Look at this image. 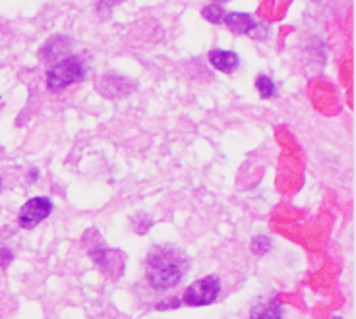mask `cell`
I'll return each instance as SVG.
<instances>
[{"label":"cell","mask_w":356,"mask_h":319,"mask_svg":"<svg viewBox=\"0 0 356 319\" xmlns=\"http://www.w3.org/2000/svg\"><path fill=\"white\" fill-rule=\"evenodd\" d=\"M190 269V259L177 246H153L145 259V281L157 293H167L180 284Z\"/></svg>","instance_id":"obj_1"},{"label":"cell","mask_w":356,"mask_h":319,"mask_svg":"<svg viewBox=\"0 0 356 319\" xmlns=\"http://www.w3.org/2000/svg\"><path fill=\"white\" fill-rule=\"evenodd\" d=\"M86 78V64L80 56H66L60 63L53 64L47 72V88L60 91L72 83H78Z\"/></svg>","instance_id":"obj_2"},{"label":"cell","mask_w":356,"mask_h":319,"mask_svg":"<svg viewBox=\"0 0 356 319\" xmlns=\"http://www.w3.org/2000/svg\"><path fill=\"white\" fill-rule=\"evenodd\" d=\"M219 294H221V279L217 275H207L188 286L182 302L192 308H200V306L213 304L219 298Z\"/></svg>","instance_id":"obj_3"},{"label":"cell","mask_w":356,"mask_h":319,"mask_svg":"<svg viewBox=\"0 0 356 319\" xmlns=\"http://www.w3.org/2000/svg\"><path fill=\"white\" fill-rule=\"evenodd\" d=\"M51 213H53V202L49 197L37 195V197L27 199L24 207L19 209L18 224L26 231H31V229L39 227L44 219H49Z\"/></svg>","instance_id":"obj_4"},{"label":"cell","mask_w":356,"mask_h":319,"mask_svg":"<svg viewBox=\"0 0 356 319\" xmlns=\"http://www.w3.org/2000/svg\"><path fill=\"white\" fill-rule=\"evenodd\" d=\"M209 63L215 70L222 72V74H234L241 66V56L232 51H222V49H213L209 53Z\"/></svg>","instance_id":"obj_5"},{"label":"cell","mask_w":356,"mask_h":319,"mask_svg":"<svg viewBox=\"0 0 356 319\" xmlns=\"http://www.w3.org/2000/svg\"><path fill=\"white\" fill-rule=\"evenodd\" d=\"M225 24L229 26L232 33L236 35H246V33H252L256 29V19L252 14H244V12H227L225 16Z\"/></svg>","instance_id":"obj_6"},{"label":"cell","mask_w":356,"mask_h":319,"mask_svg":"<svg viewBox=\"0 0 356 319\" xmlns=\"http://www.w3.org/2000/svg\"><path fill=\"white\" fill-rule=\"evenodd\" d=\"M66 41H68L66 37H54V39H51L49 43H44V47L41 49L39 56H41L43 60H47V63H51V64L60 63V60H64V58H66V54H68V51H70V47L60 49V44H64Z\"/></svg>","instance_id":"obj_7"},{"label":"cell","mask_w":356,"mask_h":319,"mask_svg":"<svg viewBox=\"0 0 356 319\" xmlns=\"http://www.w3.org/2000/svg\"><path fill=\"white\" fill-rule=\"evenodd\" d=\"M250 319H281V306L275 300H259L252 306Z\"/></svg>","instance_id":"obj_8"},{"label":"cell","mask_w":356,"mask_h":319,"mask_svg":"<svg viewBox=\"0 0 356 319\" xmlns=\"http://www.w3.org/2000/svg\"><path fill=\"white\" fill-rule=\"evenodd\" d=\"M256 89H258V93L264 99H271L275 95V81L271 80L269 76L259 74L258 78H256Z\"/></svg>","instance_id":"obj_9"},{"label":"cell","mask_w":356,"mask_h":319,"mask_svg":"<svg viewBox=\"0 0 356 319\" xmlns=\"http://www.w3.org/2000/svg\"><path fill=\"white\" fill-rule=\"evenodd\" d=\"M202 14L205 16V19H209L211 24H222L225 22V16H227V12L222 8L221 4H209V6H205L202 10Z\"/></svg>","instance_id":"obj_10"},{"label":"cell","mask_w":356,"mask_h":319,"mask_svg":"<svg viewBox=\"0 0 356 319\" xmlns=\"http://www.w3.org/2000/svg\"><path fill=\"white\" fill-rule=\"evenodd\" d=\"M269 248H271V240L267 238V236H258V238L252 240V250L256 254H267Z\"/></svg>","instance_id":"obj_11"},{"label":"cell","mask_w":356,"mask_h":319,"mask_svg":"<svg viewBox=\"0 0 356 319\" xmlns=\"http://www.w3.org/2000/svg\"><path fill=\"white\" fill-rule=\"evenodd\" d=\"M14 259V252L10 248H0V267H6L8 263H12Z\"/></svg>","instance_id":"obj_12"},{"label":"cell","mask_w":356,"mask_h":319,"mask_svg":"<svg viewBox=\"0 0 356 319\" xmlns=\"http://www.w3.org/2000/svg\"><path fill=\"white\" fill-rule=\"evenodd\" d=\"M0 192H2V177H0Z\"/></svg>","instance_id":"obj_13"},{"label":"cell","mask_w":356,"mask_h":319,"mask_svg":"<svg viewBox=\"0 0 356 319\" xmlns=\"http://www.w3.org/2000/svg\"><path fill=\"white\" fill-rule=\"evenodd\" d=\"M333 319H341V318H333Z\"/></svg>","instance_id":"obj_14"}]
</instances>
